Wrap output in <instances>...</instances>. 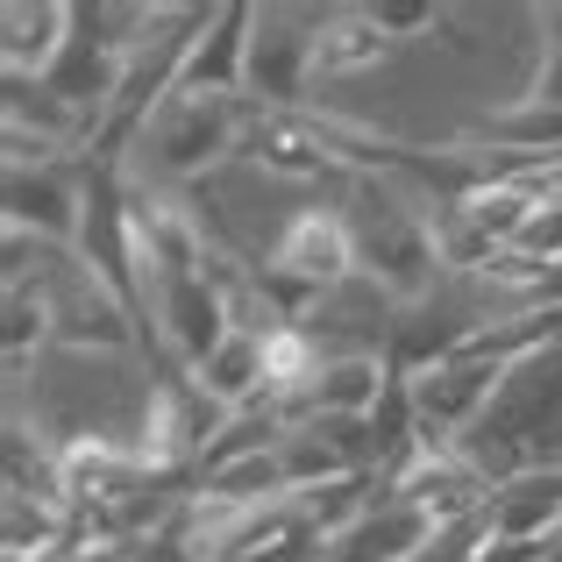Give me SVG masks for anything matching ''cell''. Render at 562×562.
<instances>
[{
  "label": "cell",
  "instance_id": "cell-10",
  "mask_svg": "<svg viewBox=\"0 0 562 562\" xmlns=\"http://www.w3.org/2000/svg\"><path fill=\"white\" fill-rule=\"evenodd\" d=\"M535 22H541V29H549V36H541V43H549V50H562V0H555V8H541V14H535Z\"/></svg>",
  "mask_w": 562,
  "mask_h": 562
},
{
  "label": "cell",
  "instance_id": "cell-4",
  "mask_svg": "<svg viewBox=\"0 0 562 562\" xmlns=\"http://www.w3.org/2000/svg\"><path fill=\"white\" fill-rule=\"evenodd\" d=\"M435 541H441L435 513L413 506V498L378 492L371 513H357L342 535L321 541V562H427V555H435Z\"/></svg>",
  "mask_w": 562,
  "mask_h": 562
},
{
  "label": "cell",
  "instance_id": "cell-9",
  "mask_svg": "<svg viewBox=\"0 0 562 562\" xmlns=\"http://www.w3.org/2000/svg\"><path fill=\"white\" fill-rule=\"evenodd\" d=\"M513 100H535V108H549V114H562V50H549L541 43V57H535V71H527V86Z\"/></svg>",
  "mask_w": 562,
  "mask_h": 562
},
{
  "label": "cell",
  "instance_id": "cell-2",
  "mask_svg": "<svg viewBox=\"0 0 562 562\" xmlns=\"http://www.w3.org/2000/svg\"><path fill=\"white\" fill-rule=\"evenodd\" d=\"M314 36H321V8H257V29H249V71H243V100L249 108L306 114V93H321Z\"/></svg>",
  "mask_w": 562,
  "mask_h": 562
},
{
  "label": "cell",
  "instance_id": "cell-7",
  "mask_svg": "<svg viewBox=\"0 0 562 562\" xmlns=\"http://www.w3.org/2000/svg\"><path fill=\"white\" fill-rule=\"evenodd\" d=\"M398 43L378 29L371 8H321V36H314V71L321 86L328 79H357V71H378L392 65Z\"/></svg>",
  "mask_w": 562,
  "mask_h": 562
},
{
  "label": "cell",
  "instance_id": "cell-3",
  "mask_svg": "<svg viewBox=\"0 0 562 562\" xmlns=\"http://www.w3.org/2000/svg\"><path fill=\"white\" fill-rule=\"evenodd\" d=\"M0 200H8V228L36 235V243H50V249H79V228H86V157L8 165L0 171Z\"/></svg>",
  "mask_w": 562,
  "mask_h": 562
},
{
  "label": "cell",
  "instance_id": "cell-8",
  "mask_svg": "<svg viewBox=\"0 0 562 562\" xmlns=\"http://www.w3.org/2000/svg\"><path fill=\"white\" fill-rule=\"evenodd\" d=\"M371 14H378V29L398 43V50H406V43H420L427 29H441V22H449V14H441V8H427V0H371Z\"/></svg>",
  "mask_w": 562,
  "mask_h": 562
},
{
  "label": "cell",
  "instance_id": "cell-6",
  "mask_svg": "<svg viewBox=\"0 0 562 562\" xmlns=\"http://www.w3.org/2000/svg\"><path fill=\"white\" fill-rule=\"evenodd\" d=\"M249 29H257V8L228 0V8L206 14V29L192 36L186 50V93H228L243 100V71H249Z\"/></svg>",
  "mask_w": 562,
  "mask_h": 562
},
{
  "label": "cell",
  "instance_id": "cell-1",
  "mask_svg": "<svg viewBox=\"0 0 562 562\" xmlns=\"http://www.w3.org/2000/svg\"><path fill=\"white\" fill-rule=\"evenodd\" d=\"M228 335H235V314H228V292H221L214 271L157 278L150 300H143V342H157L165 371H200Z\"/></svg>",
  "mask_w": 562,
  "mask_h": 562
},
{
  "label": "cell",
  "instance_id": "cell-5",
  "mask_svg": "<svg viewBox=\"0 0 562 562\" xmlns=\"http://www.w3.org/2000/svg\"><path fill=\"white\" fill-rule=\"evenodd\" d=\"M79 36V0H8L0 8V79H50Z\"/></svg>",
  "mask_w": 562,
  "mask_h": 562
}]
</instances>
